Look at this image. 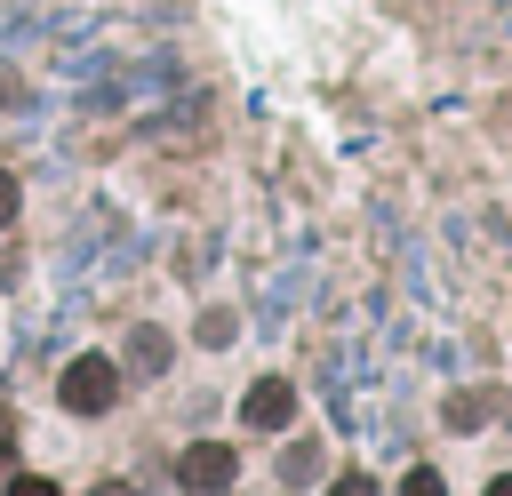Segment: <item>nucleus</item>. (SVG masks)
<instances>
[{
	"label": "nucleus",
	"mask_w": 512,
	"mask_h": 496,
	"mask_svg": "<svg viewBox=\"0 0 512 496\" xmlns=\"http://www.w3.org/2000/svg\"><path fill=\"white\" fill-rule=\"evenodd\" d=\"M56 400H64L72 416H104V408L120 400V360H112V352H80V360L64 368Z\"/></svg>",
	"instance_id": "1"
},
{
	"label": "nucleus",
	"mask_w": 512,
	"mask_h": 496,
	"mask_svg": "<svg viewBox=\"0 0 512 496\" xmlns=\"http://www.w3.org/2000/svg\"><path fill=\"white\" fill-rule=\"evenodd\" d=\"M232 472H240L232 440H192V448L176 456V480H184V496H224V488H232Z\"/></svg>",
	"instance_id": "2"
},
{
	"label": "nucleus",
	"mask_w": 512,
	"mask_h": 496,
	"mask_svg": "<svg viewBox=\"0 0 512 496\" xmlns=\"http://www.w3.org/2000/svg\"><path fill=\"white\" fill-rule=\"evenodd\" d=\"M288 416H296V384L288 376H256L248 400H240V424L248 432H288Z\"/></svg>",
	"instance_id": "3"
},
{
	"label": "nucleus",
	"mask_w": 512,
	"mask_h": 496,
	"mask_svg": "<svg viewBox=\"0 0 512 496\" xmlns=\"http://www.w3.org/2000/svg\"><path fill=\"white\" fill-rule=\"evenodd\" d=\"M128 360H136V368H168V336H160V328H136V336H128Z\"/></svg>",
	"instance_id": "4"
},
{
	"label": "nucleus",
	"mask_w": 512,
	"mask_h": 496,
	"mask_svg": "<svg viewBox=\"0 0 512 496\" xmlns=\"http://www.w3.org/2000/svg\"><path fill=\"white\" fill-rule=\"evenodd\" d=\"M312 472H320V448H312V440L280 448V480H288V488H296V480H312Z\"/></svg>",
	"instance_id": "5"
},
{
	"label": "nucleus",
	"mask_w": 512,
	"mask_h": 496,
	"mask_svg": "<svg viewBox=\"0 0 512 496\" xmlns=\"http://www.w3.org/2000/svg\"><path fill=\"white\" fill-rule=\"evenodd\" d=\"M400 496H448V480H440L432 464H408V480H400Z\"/></svg>",
	"instance_id": "6"
},
{
	"label": "nucleus",
	"mask_w": 512,
	"mask_h": 496,
	"mask_svg": "<svg viewBox=\"0 0 512 496\" xmlns=\"http://www.w3.org/2000/svg\"><path fill=\"white\" fill-rule=\"evenodd\" d=\"M232 328H240L232 312H208V320H200V344H232Z\"/></svg>",
	"instance_id": "7"
},
{
	"label": "nucleus",
	"mask_w": 512,
	"mask_h": 496,
	"mask_svg": "<svg viewBox=\"0 0 512 496\" xmlns=\"http://www.w3.org/2000/svg\"><path fill=\"white\" fill-rule=\"evenodd\" d=\"M8 496H56V480H40V472H24V480H8Z\"/></svg>",
	"instance_id": "8"
},
{
	"label": "nucleus",
	"mask_w": 512,
	"mask_h": 496,
	"mask_svg": "<svg viewBox=\"0 0 512 496\" xmlns=\"http://www.w3.org/2000/svg\"><path fill=\"white\" fill-rule=\"evenodd\" d=\"M328 496H376V480H368V472H344V480H336Z\"/></svg>",
	"instance_id": "9"
},
{
	"label": "nucleus",
	"mask_w": 512,
	"mask_h": 496,
	"mask_svg": "<svg viewBox=\"0 0 512 496\" xmlns=\"http://www.w3.org/2000/svg\"><path fill=\"white\" fill-rule=\"evenodd\" d=\"M16 200H24V192H16V176H8V168H0V224H8V216H16Z\"/></svg>",
	"instance_id": "10"
},
{
	"label": "nucleus",
	"mask_w": 512,
	"mask_h": 496,
	"mask_svg": "<svg viewBox=\"0 0 512 496\" xmlns=\"http://www.w3.org/2000/svg\"><path fill=\"white\" fill-rule=\"evenodd\" d=\"M0 104H16V72H0Z\"/></svg>",
	"instance_id": "11"
},
{
	"label": "nucleus",
	"mask_w": 512,
	"mask_h": 496,
	"mask_svg": "<svg viewBox=\"0 0 512 496\" xmlns=\"http://www.w3.org/2000/svg\"><path fill=\"white\" fill-rule=\"evenodd\" d=\"M480 496H512V472H504V480H488V488H480Z\"/></svg>",
	"instance_id": "12"
},
{
	"label": "nucleus",
	"mask_w": 512,
	"mask_h": 496,
	"mask_svg": "<svg viewBox=\"0 0 512 496\" xmlns=\"http://www.w3.org/2000/svg\"><path fill=\"white\" fill-rule=\"evenodd\" d=\"M504 424H512V392H504Z\"/></svg>",
	"instance_id": "13"
}]
</instances>
